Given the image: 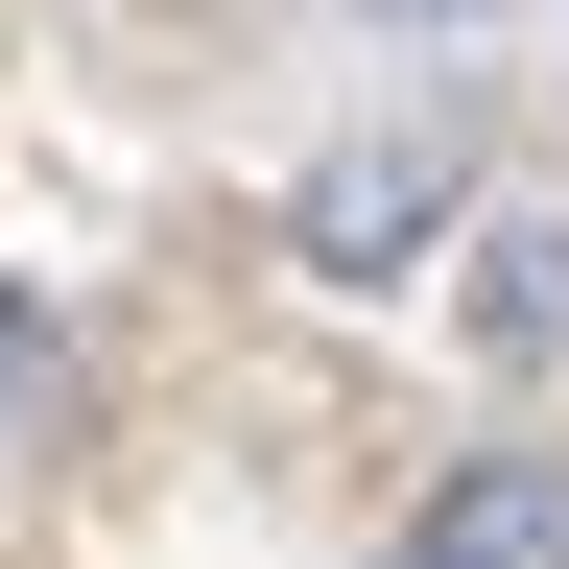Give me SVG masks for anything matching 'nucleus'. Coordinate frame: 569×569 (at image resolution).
Returning <instances> with one entry per match:
<instances>
[{
	"mask_svg": "<svg viewBox=\"0 0 569 569\" xmlns=\"http://www.w3.org/2000/svg\"><path fill=\"white\" fill-rule=\"evenodd\" d=\"M403 569H569V451H475V475L403 522Z\"/></svg>",
	"mask_w": 569,
	"mask_h": 569,
	"instance_id": "obj_1",
	"label": "nucleus"
},
{
	"mask_svg": "<svg viewBox=\"0 0 569 569\" xmlns=\"http://www.w3.org/2000/svg\"><path fill=\"white\" fill-rule=\"evenodd\" d=\"M427 213H451V142H356V167L309 190V261H332V284H380Z\"/></svg>",
	"mask_w": 569,
	"mask_h": 569,
	"instance_id": "obj_2",
	"label": "nucleus"
},
{
	"mask_svg": "<svg viewBox=\"0 0 569 569\" xmlns=\"http://www.w3.org/2000/svg\"><path fill=\"white\" fill-rule=\"evenodd\" d=\"M475 332H498V356H569V213L475 238Z\"/></svg>",
	"mask_w": 569,
	"mask_h": 569,
	"instance_id": "obj_3",
	"label": "nucleus"
},
{
	"mask_svg": "<svg viewBox=\"0 0 569 569\" xmlns=\"http://www.w3.org/2000/svg\"><path fill=\"white\" fill-rule=\"evenodd\" d=\"M380 24H498V0H380Z\"/></svg>",
	"mask_w": 569,
	"mask_h": 569,
	"instance_id": "obj_4",
	"label": "nucleus"
},
{
	"mask_svg": "<svg viewBox=\"0 0 569 569\" xmlns=\"http://www.w3.org/2000/svg\"><path fill=\"white\" fill-rule=\"evenodd\" d=\"M0 380H24V309H0Z\"/></svg>",
	"mask_w": 569,
	"mask_h": 569,
	"instance_id": "obj_5",
	"label": "nucleus"
}]
</instances>
